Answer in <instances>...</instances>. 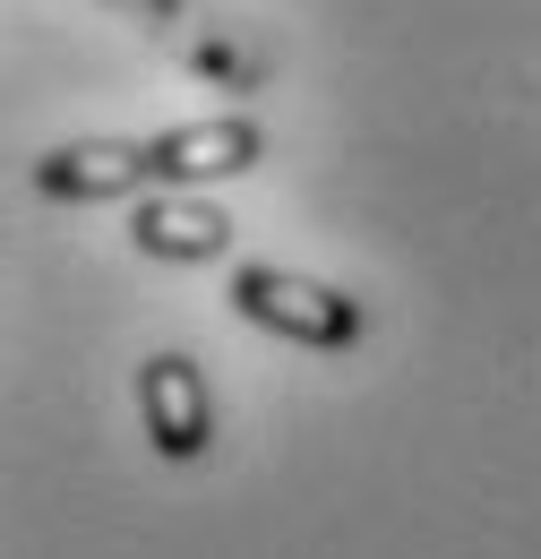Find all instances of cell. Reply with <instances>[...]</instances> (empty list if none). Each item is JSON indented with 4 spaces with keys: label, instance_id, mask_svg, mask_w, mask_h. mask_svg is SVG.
Returning <instances> with one entry per match:
<instances>
[{
    "label": "cell",
    "instance_id": "6da1fadb",
    "mask_svg": "<svg viewBox=\"0 0 541 559\" xmlns=\"http://www.w3.org/2000/svg\"><path fill=\"white\" fill-rule=\"evenodd\" d=\"M250 328H267L284 345H310V353H344L361 345L370 328V301H352L318 276H292V267H232V293H224Z\"/></svg>",
    "mask_w": 541,
    "mask_h": 559
},
{
    "label": "cell",
    "instance_id": "7a4b0ae2",
    "mask_svg": "<svg viewBox=\"0 0 541 559\" xmlns=\"http://www.w3.org/2000/svg\"><path fill=\"white\" fill-rule=\"evenodd\" d=\"M137 421H146L155 456H172V465L206 456V439H215V396H206V370L190 353H146V370H137Z\"/></svg>",
    "mask_w": 541,
    "mask_h": 559
},
{
    "label": "cell",
    "instance_id": "3957f363",
    "mask_svg": "<svg viewBox=\"0 0 541 559\" xmlns=\"http://www.w3.org/2000/svg\"><path fill=\"white\" fill-rule=\"evenodd\" d=\"M146 146H155V181L164 190H199V181H241L267 155V130L250 112H206V121H181V130H164Z\"/></svg>",
    "mask_w": 541,
    "mask_h": 559
},
{
    "label": "cell",
    "instance_id": "5b68a950",
    "mask_svg": "<svg viewBox=\"0 0 541 559\" xmlns=\"http://www.w3.org/2000/svg\"><path fill=\"white\" fill-rule=\"evenodd\" d=\"M130 241L146 259H172V267H199V259H224L232 250V215L190 199V190H164L130 215Z\"/></svg>",
    "mask_w": 541,
    "mask_h": 559
},
{
    "label": "cell",
    "instance_id": "8992f818",
    "mask_svg": "<svg viewBox=\"0 0 541 559\" xmlns=\"http://www.w3.org/2000/svg\"><path fill=\"white\" fill-rule=\"evenodd\" d=\"M130 9H146L155 26H172V17H181V0H130Z\"/></svg>",
    "mask_w": 541,
    "mask_h": 559
},
{
    "label": "cell",
    "instance_id": "277c9868",
    "mask_svg": "<svg viewBox=\"0 0 541 559\" xmlns=\"http://www.w3.org/2000/svg\"><path fill=\"white\" fill-rule=\"evenodd\" d=\"M155 181V146L146 139H69L35 164V190L69 199V207H104V199H130Z\"/></svg>",
    "mask_w": 541,
    "mask_h": 559
}]
</instances>
